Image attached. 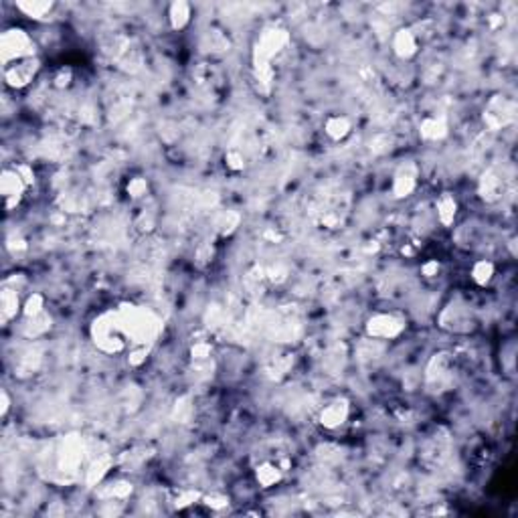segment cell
<instances>
[{
    "mask_svg": "<svg viewBox=\"0 0 518 518\" xmlns=\"http://www.w3.org/2000/svg\"><path fill=\"white\" fill-rule=\"evenodd\" d=\"M120 322L124 326L125 336L130 340V346H152V342L160 336L162 332V320L156 312H152L146 306H134L124 304L116 308Z\"/></svg>",
    "mask_w": 518,
    "mask_h": 518,
    "instance_id": "obj_1",
    "label": "cell"
},
{
    "mask_svg": "<svg viewBox=\"0 0 518 518\" xmlns=\"http://www.w3.org/2000/svg\"><path fill=\"white\" fill-rule=\"evenodd\" d=\"M89 336L96 344V349L104 354H120L124 353L130 344L128 336H125L124 326L120 322V316L116 310L104 312L100 314L89 328Z\"/></svg>",
    "mask_w": 518,
    "mask_h": 518,
    "instance_id": "obj_2",
    "label": "cell"
},
{
    "mask_svg": "<svg viewBox=\"0 0 518 518\" xmlns=\"http://www.w3.org/2000/svg\"><path fill=\"white\" fill-rule=\"evenodd\" d=\"M37 57L35 51V41L31 39V35L22 29H6L0 37V61L2 67L13 65V63L22 61V59H31Z\"/></svg>",
    "mask_w": 518,
    "mask_h": 518,
    "instance_id": "obj_3",
    "label": "cell"
},
{
    "mask_svg": "<svg viewBox=\"0 0 518 518\" xmlns=\"http://www.w3.org/2000/svg\"><path fill=\"white\" fill-rule=\"evenodd\" d=\"M405 328L407 320L395 312H376L365 324L367 336L373 340H395L405 332Z\"/></svg>",
    "mask_w": 518,
    "mask_h": 518,
    "instance_id": "obj_4",
    "label": "cell"
},
{
    "mask_svg": "<svg viewBox=\"0 0 518 518\" xmlns=\"http://www.w3.org/2000/svg\"><path fill=\"white\" fill-rule=\"evenodd\" d=\"M425 381H427V387L434 393L445 391L452 385V381H454V360H452V354H434L432 360H429V365H427V371H425Z\"/></svg>",
    "mask_w": 518,
    "mask_h": 518,
    "instance_id": "obj_5",
    "label": "cell"
},
{
    "mask_svg": "<svg viewBox=\"0 0 518 518\" xmlns=\"http://www.w3.org/2000/svg\"><path fill=\"white\" fill-rule=\"evenodd\" d=\"M85 443L82 437L67 436L63 437L59 448H57V466L63 474H75L83 466L85 459Z\"/></svg>",
    "mask_w": 518,
    "mask_h": 518,
    "instance_id": "obj_6",
    "label": "cell"
},
{
    "mask_svg": "<svg viewBox=\"0 0 518 518\" xmlns=\"http://www.w3.org/2000/svg\"><path fill=\"white\" fill-rule=\"evenodd\" d=\"M517 118V104L506 96H494L484 109V124L490 130H502Z\"/></svg>",
    "mask_w": 518,
    "mask_h": 518,
    "instance_id": "obj_7",
    "label": "cell"
},
{
    "mask_svg": "<svg viewBox=\"0 0 518 518\" xmlns=\"http://www.w3.org/2000/svg\"><path fill=\"white\" fill-rule=\"evenodd\" d=\"M26 181L22 178V174L19 172L17 166L13 168H4L2 170V176H0V192H2V199H4V208L10 213L21 205L22 197L26 192Z\"/></svg>",
    "mask_w": 518,
    "mask_h": 518,
    "instance_id": "obj_8",
    "label": "cell"
},
{
    "mask_svg": "<svg viewBox=\"0 0 518 518\" xmlns=\"http://www.w3.org/2000/svg\"><path fill=\"white\" fill-rule=\"evenodd\" d=\"M39 59L37 57H31V59H22V61L13 63V65H6L2 67V75H4V82L8 87L13 89H24L26 85L35 82L37 73H39Z\"/></svg>",
    "mask_w": 518,
    "mask_h": 518,
    "instance_id": "obj_9",
    "label": "cell"
},
{
    "mask_svg": "<svg viewBox=\"0 0 518 518\" xmlns=\"http://www.w3.org/2000/svg\"><path fill=\"white\" fill-rule=\"evenodd\" d=\"M349 417H351V401L344 397H336L320 409L318 423H320V427H324L328 432H336L349 421Z\"/></svg>",
    "mask_w": 518,
    "mask_h": 518,
    "instance_id": "obj_10",
    "label": "cell"
},
{
    "mask_svg": "<svg viewBox=\"0 0 518 518\" xmlns=\"http://www.w3.org/2000/svg\"><path fill=\"white\" fill-rule=\"evenodd\" d=\"M417 178H419V168L415 162H405V165L399 166L395 170L393 181H391V192H393L395 199L411 197L417 188Z\"/></svg>",
    "mask_w": 518,
    "mask_h": 518,
    "instance_id": "obj_11",
    "label": "cell"
},
{
    "mask_svg": "<svg viewBox=\"0 0 518 518\" xmlns=\"http://www.w3.org/2000/svg\"><path fill=\"white\" fill-rule=\"evenodd\" d=\"M393 53L399 57V59H403V61H407V59H413L415 55L419 53V49H421V41H419V35L415 33L413 29H409V26H403V29H399L397 33L393 35Z\"/></svg>",
    "mask_w": 518,
    "mask_h": 518,
    "instance_id": "obj_12",
    "label": "cell"
},
{
    "mask_svg": "<svg viewBox=\"0 0 518 518\" xmlns=\"http://www.w3.org/2000/svg\"><path fill=\"white\" fill-rule=\"evenodd\" d=\"M478 192H480V197L486 203H496L498 199L502 197V192H504V181H502V176L498 174L494 168L492 170H486L482 174V178L478 183Z\"/></svg>",
    "mask_w": 518,
    "mask_h": 518,
    "instance_id": "obj_13",
    "label": "cell"
},
{
    "mask_svg": "<svg viewBox=\"0 0 518 518\" xmlns=\"http://www.w3.org/2000/svg\"><path fill=\"white\" fill-rule=\"evenodd\" d=\"M419 136L425 142H439L448 136V120L443 116H427L419 124Z\"/></svg>",
    "mask_w": 518,
    "mask_h": 518,
    "instance_id": "obj_14",
    "label": "cell"
},
{
    "mask_svg": "<svg viewBox=\"0 0 518 518\" xmlns=\"http://www.w3.org/2000/svg\"><path fill=\"white\" fill-rule=\"evenodd\" d=\"M19 314H22V300L21 294L17 288H4L0 291V316H2V322H10L13 318H17Z\"/></svg>",
    "mask_w": 518,
    "mask_h": 518,
    "instance_id": "obj_15",
    "label": "cell"
},
{
    "mask_svg": "<svg viewBox=\"0 0 518 518\" xmlns=\"http://www.w3.org/2000/svg\"><path fill=\"white\" fill-rule=\"evenodd\" d=\"M112 466H114V457L109 456V454H100L98 457H93L91 464H89V468L85 470V482H87V486H100L104 482V478L109 474Z\"/></svg>",
    "mask_w": 518,
    "mask_h": 518,
    "instance_id": "obj_16",
    "label": "cell"
},
{
    "mask_svg": "<svg viewBox=\"0 0 518 518\" xmlns=\"http://www.w3.org/2000/svg\"><path fill=\"white\" fill-rule=\"evenodd\" d=\"M457 201L452 192H441L436 201V215L437 221L443 225V227H452L456 223L457 217Z\"/></svg>",
    "mask_w": 518,
    "mask_h": 518,
    "instance_id": "obj_17",
    "label": "cell"
},
{
    "mask_svg": "<svg viewBox=\"0 0 518 518\" xmlns=\"http://www.w3.org/2000/svg\"><path fill=\"white\" fill-rule=\"evenodd\" d=\"M351 132H353V122H351V118H346L342 114L328 116L324 122V134L330 138L332 142H342Z\"/></svg>",
    "mask_w": 518,
    "mask_h": 518,
    "instance_id": "obj_18",
    "label": "cell"
},
{
    "mask_svg": "<svg viewBox=\"0 0 518 518\" xmlns=\"http://www.w3.org/2000/svg\"><path fill=\"white\" fill-rule=\"evenodd\" d=\"M192 21V6L185 0H176L168 6V22L174 31H185Z\"/></svg>",
    "mask_w": 518,
    "mask_h": 518,
    "instance_id": "obj_19",
    "label": "cell"
},
{
    "mask_svg": "<svg viewBox=\"0 0 518 518\" xmlns=\"http://www.w3.org/2000/svg\"><path fill=\"white\" fill-rule=\"evenodd\" d=\"M284 478V470L280 464L275 462H261L257 468H255V480L261 488H273L282 482Z\"/></svg>",
    "mask_w": 518,
    "mask_h": 518,
    "instance_id": "obj_20",
    "label": "cell"
},
{
    "mask_svg": "<svg viewBox=\"0 0 518 518\" xmlns=\"http://www.w3.org/2000/svg\"><path fill=\"white\" fill-rule=\"evenodd\" d=\"M55 8V2H47V0H21L17 2V10H21L24 17L35 19V21H43L47 19V15H51Z\"/></svg>",
    "mask_w": 518,
    "mask_h": 518,
    "instance_id": "obj_21",
    "label": "cell"
},
{
    "mask_svg": "<svg viewBox=\"0 0 518 518\" xmlns=\"http://www.w3.org/2000/svg\"><path fill=\"white\" fill-rule=\"evenodd\" d=\"M468 324V312L464 306H448L445 312L441 314V326L443 328H450V330H464Z\"/></svg>",
    "mask_w": 518,
    "mask_h": 518,
    "instance_id": "obj_22",
    "label": "cell"
},
{
    "mask_svg": "<svg viewBox=\"0 0 518 518\" xmlns=\"http://www.w3.org/2000/svg\"><path fill=\"white\" fill-rule=\"evenodd\" d=\"M494 275H496V266L490 259H478L476 264L472 266V270H470L472 282L476 286H480V288L490 286V282L494 280Z\"/></svg>",
    "mask_w": 518,
    "mask_h": 518,
    "instance_id": "obj_23",
    "label": "cell"
},
{
    "mask_svg": "<svg viewBox=\"0 0 518 518\" xmlns=\"http://www.w3.org/2000/svg\"><path fill=\"white\" fill-rule=\"evenodd\" d=\"M51 328V316L47 312H43L35 318H24V334L29 338H39L45 332Z\"/></svg>",
    "mask_w": 518,
    "mask_h": 518,
    "instance_id": "obj_24",
    "label": "cell"
},
{
    "mask_svg": "<svg viewBox=\"0 0 518 518\" xmlns=\"http://www.w3.org/2000/svg\"><path fill=\"white\" fill-rule=\"evenodd\" d=\"M201 498H203V494H201L199 490H192V488H178V490L172 492L170 502H172V506H174L176 510H185L188 506L201 502Z\"/></svg>",
    "mask_w": 518,
    "mask_h": 518,
    "instance_id": "obj_25",
    "label": "cell"
},
{
    "mask_svg": "<svg viewBox=\"0 0 518 518\" xmlns=\"http://www.w3.org/2000/svg\"><path fill=\"white\" fill-rule=\"evenodd\" d=\"M45 310V296L39 291H33L24 298L22 302V318H35Z\"/></svg>",
    "mask_w": 518,
    "mask_h": 518,
    "instance_id": "obj_26",
    "label": "cell"
},
{
    "mask_svg": "<svg viewBox=\"0 0 518 518\" xmlns=\"http://www.w3.org/2000/svg\"><path fill=\"white\" fill-rule=\"evenodd\" d=\"M239 221H241L239 213H233V211L223 213V215L217 219V233H219L221 237H229L235 229L239 227Z\"/></svg>",
    "mask_w": 518,
    "mask_h": 518,
    "instance_id": "obj_27",
    "label": "cell"
},
{
    "mask_svg": "<svg viewBox=\"0 0 518 518\" xmlns=\"http://www.w3.org/2000/svg\"><path fill=\"white\" fill-rule=\"evenodd\" d=\"M148 190H150V185H148V181L142 178V176H134V178H130V181H128V185H125V192H128V197H130V199H134V201L144 199L146 195H148Z\"/></svg>",
    "mask_w": 518,
    "mask_h": 518,
    "instance_id": "obj_28",
    "label": "cell"
},
{
    "mask_svg": "<svg viewBox=\"0 0 518 518\" xmlns=\"http://www.w3.org/2000/svg\"><path fill=\"white\" fill-rule=\"evenodd\" d=\"M148 354H150V346H142V344L130 346V351H128V365L134 367V369L142 367L146 360H148Z\"/></svg>",
    "mask_w": 518,
    "mask_h": 518,
    "instance_id": "obj_29",
    "label": "cell"
},
{
    "mask_svg": "<svg viewBox=\"0 0 518 518\" xmlns=\"http://www.w3.org/2000/svg\"><path fill=\"white\" fill-rule=\"evenodd\" d=\"M211 353H213V346L207 340H199V342H195L190 346V356H192L195 363H207L211 358Z\"/></svg>",
    "mask_w": 518,
    "mask_h": 518,
    "instance_id": "obj_30",
    "label": "cell"
},
{
    "mask_svg": "<svg viewBox=\"0 0 518 518\" xmlns=\"http://www.w3.org/2000/svg\"><path fill=\"white\" fill-rule=\"evenodd\" d=\"M201 502H203L205 506H208L211 510H223V508H227L229 506V496L213 492V494H208V496L201 498Z\"/></svg>",
    "mask_w": 518,
    "mask_h": 518,
    "instance_id": "obj_31",
    "label": "cell"
},
{
    "mask_svg": "<svg viewBox=\"0 0 518 518\" xmlns=\"http://www.w3.org/2000/svg\"><path fill=\"white\" fill-rule=\"evenodd\" d=\"M225 166H227L229 170H233V172L243 170V168H245V158H243V154H241L239 150H229L227 154H225Z\"/></svg>",
    "mask_w": 518,
    "mask_h": 518,
    "instance_id": "obj_32",
    "label": "cell"
},
{
    "mask_svg": "<svg viewBox=\"0 0 518 518\" xmlns=\"http://www.w3.org/2000/svg\"><path fill=\"white\" fill-rule=\"evenodd\" d=\"M132 494V484L124 482V480H118L116 484H112L109 488V498H116V500H124Z\"/></svg>",
    "mask_w": 518,
    "mask_h": 518,
    "instance_id": "obj_33",
    "label": "cell"
},
{
    "mask_svg": "<svg viewBox=\"0 0 518 518\" xmlns=\"http://www.w3.org/2000/svg\"><path fill=\"white\" fill-rule=\"evenodd\" d=\"M439 271H441V264H439L437 259H429V261H425V264L421 266V273H423V277H427V280L437 277Z\"/></svg>",
    "mask_w": 518,
    "mask_h": 518,
    "instance_id": "obj_34",
    "label": "cell"
},
{
    "mask_svg": "<svg viewBox=\"0 0 518 518\" xmlns=\"http://www.w3.org/2000/svg\"><path fill=\"white\" fill-rule=\"evenodd\" d=\"M213 253H215V249L211 243H205V245H201L199 251H197V259H199V264L203 266V264H208V261H213Z\"/></svg>",
    "mask_w": 518,
    "mask_h": 518,
    "instance_id": "obj_35",
    "label": "cell"
},
{
    "mask_svg": "<svg viewBox=\"0 0 518 518\" xmlns=\"http://www.w3.org/2000/svg\"><path fill=\"white\" fill-rule=\"evenodd\" d=\"M53 82L57 87H67L71 83V69H59L53 77Z\"/></svg>",
    "mask_w": 518,
    "mask_h": 518,
    "instance_id": "obj_36",
    "label": "cell"
},
{
    "mask_svg": "<svg viewBox=\"0 0 518 518\" xmlns=\"http://www.w3.org/2000/svg\"><path fill=\"white\" fill-rule=\"evenodd\" d=\"M0 399H2V401H0V415H2V417H6L8 411H10V395H8L6 389H2Z\"/></svg>",
    "mask_w": 518,
    "mask_h": 518,
    "instance_id": "obj_37",
    "label": "cell"
}]
</instances>
